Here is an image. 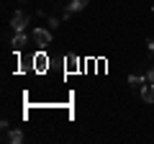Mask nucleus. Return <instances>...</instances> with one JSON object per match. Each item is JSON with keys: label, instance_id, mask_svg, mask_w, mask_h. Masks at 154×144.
I'll return each instance as SVG.
<instances>
[{"label": "nucleus", "instance_id": "1", "mask_svg": "<svg viewBox=\"0 0 154 144\" xmlns=\"http://www.w3.org/2000/svg\"><path fill=\"white\" fill-rule=\"evenodd\" d=\"M51 33L54 31H49V28H33L31 39H33V44H36L38 49H46V46L51 44Z\"/></svg>", "mask_w": 154, "mask_h": 144}, {"label": "nucleus", "instance_id": "2", "mask_svg": "<svg viewBox=\"0 0 154 144\" xmlns=\"http://www.w3.org/2000/svg\"><path fill=\"white\" fill-rule=\"evenodd\" d=\"M31 64H33V72H38V75H44V72L49 70V54H46L44 49H38L36 54H33Z\"/></svg>", "mask_w": 154, "mask_h": 144}, {"label": "nucleus", "instance_id": "3", "mask_svg": "<svg viewBox=\"0 0 154 144\" xmlns=\"http://www.w3.org/2000/svg\"><path fill=\"white\" fill-rule=\"evenodd\" d=\"M11 26H13V31H26L28 16H26V13H21V11H16V13H13V18H11Z\"/></svg>", "mask_w": 154, "mask_h": 144}, {"label": "nucleus", "instance_id": "4", "mask_svg": "<svg viewBox=\"0 0 154 144\" xmlns=\"http://www.w3.org/2000/svg\"><path fill=\"white\" fill-rule=\"evenodd\" d=\"M13 52H23L26 49V44H28V36H26V31H16V36H13Z\"/></svg>", "mask_w": 154, "mask_h": 144}, {"label": "nucleus", "instance_id": "5", "mask_svg": "<svg viewBox=\"0 0 154 144\" xmlns=\"http://www.w3.org/2000/svg\"><path fill=\"white\" fill-rule=\"evenodd\" d=\"M77 70H80V59H77L75 54H67L64 57V72L67 75H75Z\"/></svg>", "mask_w": 154, "mask_h": 144}, {"label": "nucleus", "instance_id": "6", "mask_svg": "<svg viewBox=\"0 0 154 144\" xmlns=\"http://www.w3.org/2000/svg\"><path fill=\"white\" fill-rule=\"evenodd\" d=\"M141 100L154 103V83H149V80H146V85H141Z\"/></svg>", "mask_w": 154, "mask_h": 144}, {"label": "nucleus", "instance_id": "7", "mask_svg": "<svg viewBox=\"0 0 154 144\" xmlns=\"http://www.w3.org/2000/svg\"><path fill=\"white\" fill-rule=\"evenodd\" d=\"M90 0H69V5H67V11L69 13H77V11H85L88 8Z\"/></svg>", "mask_w": 154, "mask_h": 144}, {"label": "nucleus", "instance_id": "8", "mask_svg": "<svg viewBox=\"0 0 154 144\" xmlns=\"http://www.w3.org/2000/svg\"><path fill=\"white\" fill-rule=\"evenodd\" d=\"M8 142H11V144H21V142H23V131H21V129L8 131Z\"/></svg>", "mask_w": 154, "mask_h": 144}, {"label": "nucleus", "instance_id": "9", "mask_svg": "<svg viewBox=\"0 0 154 144\" xmlns=\"http://www.w3.org/2000/svg\"><path fill=\"white\" fill-rule=\"evenodd\" d=\"M144 80H146L144 75H128V85H131V88H141Z\"/></svg>", "mask_w": 154, "mask_h": 144}, {"label": "nucleus", "instance_id": "10", "mask_svg": "<svg viewBox=\"0 0 154 144\" xmlns=\"http://www.w3.org/2000/svg\"><path fill=\"white\" fill-rule=\"evenodd\" d=\"M46 23H49V26H46L49 31H57V28H59V18H57V16H51V18H49Z\"/></svg>", "mask_w": 154, "mask_h": 144}, {"label": "nucleus", "instance_id": "11", "mask_svg": "<svg viewBox=\"0 0 154 144\" xmlns=\"http://www.w3.org/2000/svg\"><path fill=\"white\" fill-rule=\"evenodd\" d=\"M146 80H149V83H154V67H149V72H146Z\"/></svg>", "mask_w": 154, "mask_h": 144}, {"label": "nucleus", "instance_id": "12", "mask_svg": "<svg viewBox=\"0 0 154 144\" xmlns=\"http://www.w3.org/2000/svg\"><path fill=\"white\" fill-rule=\"evenodd\" d=\"M146 46H149V52H154V39H149V41H146Z\"/></svg>", "mask_w": 154, "mask_h": 144}, {"label": "nucleus", "instance_id": "13", "mask_svg": "<svg viewBox=\"0 0 154 144\" xmlns=\"http://www.w3.org/2000/svg\"><path fill=\"white\" fill-rule=\"evenodd\" d=\"M21 3H26V0H21Z\"/></svg>", "mask_w": 154, "mask_h": 144}, {"label": "nucleus", "instance_id": "14", "mask_svg": "<svg viewBox=\"0 0 154 144\" xmlns=\"http://www.w3.org/2000/svg\"><path fill=\"white\" fill-rule=\"evenodd\" d=\"M152 11H154V8H152Z\"/></svg>", "mask_w": 154, "mask_h": 144}]
</instances>
